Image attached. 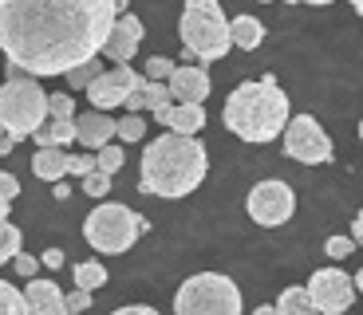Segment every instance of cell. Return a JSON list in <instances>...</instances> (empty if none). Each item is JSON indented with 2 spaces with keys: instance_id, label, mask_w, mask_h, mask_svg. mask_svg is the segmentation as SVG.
<instances>
[{
  "instance_id": "24",
  "label": "cell",
  "mask_w": 363,
  "mask_h": 315,
  "mask_svg": "<svg viewBox=\"0 0 363 315\" xmlns=\"http://www.w3.org/2000/svg\"><path fill=\"white\" fill-rule=\"evenodd\" d=\"M103 75V63L99 59H91V63H79L75 71H67V83H72V91H87L91 83Z\"/></svg>"
},
{
  "instance_id": "38",
  "label": "cell",
  "mask_w": 363,
  "mask_h": 315,
  "mask_svg": "<svg viewBox=\"0 0 363 315\" xmlns=\"http://www.w3.org/2000/svg\"><path fill=\"white\" fill-rule=\"evenodd\" d=\"M9 205H12V201L4 197V185H0V225H4V221H9Z\"/></svg>"
},
{
  "instance_id": "2",
  "label": "cell",
  "mask_w": 363,
  "mask_h": 315,
  "mask_svg": "<svg viewBox=\"0 0 363 315\" xmlns=\"http://www.w3.org/2000/svg\"><path fill=\"white\" fill-rule=\"evenodd\" d=\"M209 154L198 138L190 134H162L143 150V170H138V189L150 197H186L206 181Z\"/></svg>"
},
{
  "instance_id": "17",
  "label": "cell",
  "mask_w": 363,
  "mask_h": 315,
  "mask_svg": "<svg viewBox=\"0 0 363 315\" xmlns=\"http://www.w3.org/2000/svg\"><path fill=\"white\" fill-rule=\"evenodd\" d=\"M201 126H206V107H201V103H174V107H170L166 130H174V134H190V138H198Z\"/></svg>"
},
{
  "instance_id": "11",
  "label": "cell",
  "mask_w": 363,
  "mask_h": 315,
  "mask_svg": "<svg viewBox=\"0 0 363 315\" xmlns=\"http://www.w3.org/2000/svg\"><path fill=\"white\" fill-rule=\"evenodd\" d=\"M138 83H143V75H135V67H130V63H115L111 71H103L99 79L87 87V99H91V107H95V110L123 107Z\"/></svg>"
},
{
  "instance_id": "26",
  "label": "cell",
  "mask_w": 363,
  "mask_h": 315,
  "mask_svg": "<svg viewBox=\"0 0 363 315\" xmlns=\"http://www.w3.org/2000/svg\"><path fill=\"white\" fill-rule=\"evenodd\" d=\"M146 107L150 110H162V107H174V99H170V87H166L162 79H146Z\"/></svg>"
},
{
  "instance_id": "1",
  "label": "cell",
  "mask_w": 363,
  "mask_h": 315,
  "mask_svg": "<svg viewBox=\"0 0 363 315\" xmlns=\"http://www.w3.org/2000/svg\"><path fill=\"white\" fill-rule=\"evenodd\" d=\"M118 12L115 0H0V52L36 79L99 59Z\"/></svg>"
},
{
  "instance_id": "14",
  "label": "cell",
  "mask_w": 363,
  "mask_h": 315,
  "mask_svg": "<svg viewBox=\"0 0 363 315\" xmlns=\"http://www.w3.org/2000/svg\"><path fill=\"white\" fill-rule=\"evenodd\" d=\"M115 134H118V122H111L107 110L91 107L87 115H75V142L87 146V150H103Z\"/></svg>"
},
{
  "instance_id": "19",
  "label": "cell",
  "mask_w": 363,
  "mask_h": 315,
  "mask_svg": "<svg viewBox=\"0 0 363 315\" xmlns=\"http://www.w3.org/2000/svg\"><path fill=\"white\" fill-rule=\"evenodd\" d=\"M32 138L36 146H67L75 138V118H48Z\"/></svg>"
},
{
  "instance_id": "13",
  "label": "cell",
  "mask_w": 363,
  "mask_h": 315,
  "mask_svg": "<svg viewBox=\"0 0 363 315\" xmlns=\"http://www.w3.org/2000/svg\"><path fill=\"white\" fill-rule=\"evenodd\" d=\"M138 44H143V20L118 16L115 28H111V36H107V44H103V55H107L111 63H130L138 52Z\"/></svg>"
},
{
  "instance_id": "28",
  "label": "cell",
  "mask_w": 363,
  "mask_h": 315,
  "mask_svg": "<svg viewBox=\"0 0 363 315\" xmlns=\"http://www.w3.org/2000/svg\"><path fill=\"white\" fill-rule=\"evenodd\" d=\"M83 193H91V197H107L111 193V173H103V170H95V173H87L83 178Z\"/></svg>"
},
{
  "instance_id": "35",
  "label": "cell",
  "mask_w": 363,
  "mask_h": 315,
  "mask_svg": "<svg viewBox=\"0 0 363 315\" xmlns=\"http://www.w3.org/2000/svg\"><path fill=\"white\" fill-rule=\"evenodd\" d=\"M40 260H44L48 268H64V252H60V248H44V252H40Z\"/></svg>"
},
{
  "instance_id": "36",
  "label": "cell",
  "mask_w": 363,
  "mask_h": 315,
  "mask_svg": "<svg viewBox=\"0 0 363 315\" xmlns=\"http://www.w3.org/2000/svg\"><path fill=\"white\" fill-rule=\"evenodd\" d=\"M12 150H16V138H12L9 130H4V126H0V158H9Z\"/></svg>"
},
{
  "instance_id": "34",
  "label": "cell",
  "mask_w": 363,
  "mask_h": 315,
  "mask_svg": "<svg viewBox=\"0 0 363 315\" xmlns=\"http://www.w3.org/2000/svg\"><path fill=\"white\" fill-rule=\"evenodd\" d=\"M12 264H16V272H20L24 280H32V276H36V268H40V260H36V256H24V252H20V256H16Z\"/></svg>"
},
{
  "instance_id": "42",
  "label": "cell",
  "mask_w": 363,
  "mask_h": 315,
  "mask_svg": "<svg viewBox=\"0 0 363 315\" xmlns=\"http://www.w3.org/2000/svg\"><path fill=\"white\" fill-rule=\"evenodd\" d=\"M127 4H130V0H115V12H118V16H127Z\"/></svg>"
},
{
  "instance_id": "47",
  "label": "cell",
  "mask_w": 363,
  "mask_h": 315,
  "mask_svg": "<svg viewBox=\"0 0 363 315\" xmlns=\"http://www.w3.org/2000/svg\"><path fill=\"white\" fill-rule=\"evenodd\" d=\"M64 315H83V311H64Z\"/></svg>"
},
{
  "instance_id": "15",
  "label": "cell",
  "mask_w": 363,
  "mask_h": 315,
  "mask_svg": "<svg viewBox=\"0 0 363 315\" xmlns=\"http://www.w3.org/2000/svg\"><path fill=\"white\" fill-rule=\"evenodd\" d=\"M24 296H28L32 315H64L67 311V296L60 292V284H55V280L32 276V280H28V288H24Z\"/></svg>"
},
{
  "instance_id": "20",
  "label": "cell",
  "mask_w": 363,
  "mask_h": 315,
  "mask_svg": "<svg viewBox=\"0 0 363 315\" xmlns=\"http://www.w3.org/2000/svg\"><path fill=\"white\" fill-rule=\"evenodd\" d=\"M277 311L281 315H320L312 296H308V284L304 288H284L281 299H277Z\"/></svg>"
},
{
  "instance_id": "10",
  "label": "cell",
  "mask_w": 363,
  "mask_h": 315,
  "mask_svg": "<svg viewBox=\"0 0 363 315\" xmlns=\"http://www.w3.org/2000/svg\"><path fill=\"white\" fill-rule=\"evenodd\" d=\"M308 296L320 315H344L355 304V280L344 268H320L308 280Z\"/></svg>"
},
{
  "instance_id": "32",
  "label": "cell",
  "mask_w": 363,
  "mask_h": 315,
  "mask_svg": "<svg viewBox=\"0 0 363 315\" xmlns=\"http://www.w3.org/2000/svg\"><path fill=\"white\" fill-rule=\"evenodd\" d=\"M99 166H95V154H72V173L75 178H87V173H95Z\"/></svg>"
},
{
  "instance_id": "40",
  "label": "cell",
  "mask_w": 363,
  "mask_h": 315,
  "mask_svg": "<svg viewBox=\"0 0 363 315\" xmlns=\"http://www.w3.org/2000/svg\"><path fill=\"white\" fill-rule=\"evenodd\" d=\"M52 193H55V197H60V201H64L67 193H72V189H67V181H55V189H52Z\"/></svg>"
},
{
  "instance_id": "18",
  "label": "cell",
  "mask_w": 363,
  "mask_h": 315,
  "mask_svg": "<svg viewBox=\"0 0 363 315\" xmlns=\"http://www.w3.org/2000/svg\"><path fill=\"white\" fill-rule=\"evenodd\" d=\"M229 32H233V47H241V52H257L264 40V24L257 16H249V12L229 20Z\"/></svg>"
},
{
  "instance_id": "46",
  "label": "cell",
  "mask_w": 363,
  "mask_h": 315,
  "mask_svg": "<svg viewBox=\"0 0 363 315\" xmlns=\"http://www.w3.org/2000/svg\"><path fill=\"white\" fill-rule=\"evenodd\" d=\"M359 142H363V118H359Z\"/></svg>"
},
{
  "instance_id": "4",
  "label": "cell",
  "mask_w": 363,
  "mask_h": 315,
  "mask_svg": "<svg viewBox=\"0 0 363 315\" xmlns=\"http://www.w3.org/2000/svg\"><path fill=\"white\" fill-rule=\"evenodd\" d=\"M178 36H182V47L198 63H218L233 47V32H229V20L218 0H186L178 20Z\"/></svg>"
},
{
  "instance_id": "44",
  "label": "cell",
  "mask_w": 363,
  "mask_h": 315,
  "mask_svg": "<svg viewBox=\"0 0 363 315\" xmlns=\"http://www.w3.org/2000/svg\"><path fill=\"white\" fill-rule=\"evenodd\" d=\"M352 8H355V12H359V16H363V0H352Z\"/></svg>"
},
{
  "instance_id": "37",
  "label": "cell",
  "mask_w": 363,
  "mask_h": 315,
  "mask_svg": "<svg viewBox=\"0 0 363 315\" xmlns=\"http://www.w3.org/2000/svg\"><path fill=\"white\" fill-rule=\"evenodd\" d=\"M111 315H158V311L146 307V304H135V307H118V311H111Z\"/></svg>"
},
{
  "instance_id": "48",
  "label": "cell",
  "mask_w": 363,
  "mask_h": 315,
  "mask_svg": "<svg viewBox=\"0 0 363 315\" xmlns=\"http://www.w3.org/2000/svg\"><path fill=\"white\" fill-rule=\"evenodd\" d=\"M289 4H300V0H289Z\"/></svg>"
},
{
  "instance_id": "33",
  "label": "cell",
  "mask_w": 363,
  "mask_h": 315,
  "mask_svg": "<svg viewBox=\"0 0 363 315\" xmlns=\"http://www.w3.org/2000/svg\"><path fill=\"white\" fill-rule=\"evenodd\" d=\"M91 307V292L87 288H75L72 296H67V311H87Z\"/></svg>"
},
{
  "instance_id": "22",
  "label": "cell",
  "mask_w": 363,
  "mask_h": 315,
  "mask_svg": "<svg viewBox=\"0 0 363 315\" xmlns=\"http://www.w3.org/2000/svg\"><path fill=\"white\" fill-rule=\"evenodd\" d=\"M0 315H32L28 296L20 288H12L9 280H0Z\"/></svg>"
},
{
  "instance_id": "45",
  "label": "cell",
  "mask_w": 363,
  "mask_h": 315,
  "mask_svg": "<svg viewBox=\"0 0 363 315\" xmlns=\"http://www.w3.org/2000/svg\"><path fill=\"white\" fill-rule=\"evenodd\" d=\"M304 4H320V8H324V4H332V0H304Z\"/></svg>"
},
{
  "instance_id": "6",
  "label": "cell",
  "mask_w": 363,
  "mask_h": 315,
  "mask_svg": "<svg viewBox=\"0 0 363 315\" xmlns=\"http://www.w3.org/2000/svg\"><path fill=\"white\" fill-rule=\"evenodd\" d=\"M241 288L221 272H198L174 296V315H241Z\"/></svg>"
},
{
  "instance_id": "5",
  "label": "cell",
  "mask_w": 363,
  "mask_h": 315,
  "mask_svg": "<svg viewBox=\"0 0 363 315\" xmlns=\"http://www.w3.org/2000/svg\"><path fill=\"white\" fill-rule=\"evenodd\" d=\"M44 122H48V91L32 75L9 79L0 87V126L16 142L20 138H32Z\"/></svg>"
},
{
  "instance_id": "7",
  "label": "cell",
  "mask_w": 363,
  "mask_h": 315,
  "mask_svg": "<svg viewBox=\"0 0 363 315\" xmlns=\"http://www.w3.org/2000/svg\"><path fill=\"white\" fill-rule=\"evenodd\" d=\"M83 236L95 252L103 256H118V252H130L135 241L143 236V217L135 209L118 205V201H103L99 209H91L87 221H83Z\"/></svg>"
},
{
  "instance_id": "23",
  "label": "cell",
  "mask_w": 363,
  "mask_h": 315,
  "mask_svg": "<svg viewBox=\"0 0 363 315\" xmlns=\"http://www.w3.org/2000/svg\"><path fill=\"white\" fill-rule=\"evenodd\" d=\"M20 244H24V236H20V229L4 221V225H0V264L16 260V256H20Z\"/></svg>"
},
{
  "instance_id": "41",
  "label": "cell",
  "mask_w": 363,
  "mask_h": 315,
  "mask_svg": "<svg viewBox=\"0 0 363 315\" xmlns=\"http://www.w3.org/2000/svg\"><path fill=\"white\" fill-rule=\"evenodd\" d=\"M253 315H281V311H277V304H261Z\"/></svg>"
},
{
  "instance_id": "25",
  "label": "cell",
  "mask_w": 363,
  "mask_h": 315,
  "mask_svg": "<svg viewBox=\"0 0 363 315\" xmlns=\"http://www.w3.org/2000/svg\"><path fill=\"white\" fill-rule=\"evenodd\" d=\"M123 162H127V154H123V146H103V150H95V166H99L103 173H118L123 170Z\"/></svg>"
},
{
  "instance_id": "9",
  "label": "cell",
  "mask_w": 363,
  "mask_h": 315,
  "mask_svg": "<svg viewBox=\"0 0 363 315\" xmlns=\"http://www.w3.org/2000/svg\"><path fill=\"white\" fill-rule=\"evenodd\" d=\"M245 209L257 225L277 229V225H284V221H292V213H296V193H292V185H284V181H277V178L257 181V185L249 189Z\"/></svg>"
},
{
  "instance_id": "29",
  "label": "cell",
  "mask_w": 363,
  "mask_h": 315,
  "mask_svg": "<svg viewBox=\"0 0 363 315\" xmlns=\"http://www.w3.org/2000/svg\"><path fill=\"white\" fill-rule=\"evenodd\" d=\"M118 138H123V142H138V138H146L143 115H127V118H123V122H118Z\"/></svg>"
},
{
  "instance_id": "21",
  "label": "cell",
  "mask_w": 363,
  "mask_h": 315,
  "mask_svg": "<svg viewBox=\"0 0 363 315\" xmlns=\"http://www.w3.org/2000/svg\"><path fill=\"white\" fill-rule=\"evenodd\" d=\"M107 284V268L99 260H79L75 264V288H87V292H99Z\"/></svg>"
},
{
  "instance_id": "8",
  "label": "cell",
  "mask_w": 363,
  "mask_h": 315,
  "mask_svg": "<svg viewBox=\"0 0 363 315\" xmlns=\"http://www.w3.org/2000/svg\"><path fill=\"white\" fill-rule=\"evenodd\" d=\"M284 154L300 166H320L332 162V138L324 134V126L312 115H296L284 126Z\"/></svg>"
},
{
  "instance_id": "12",
  "label": "cell",
  "mask_w": 363,
  "mask_h": 315,
  "mask_svg": "<svg viewBox=\"0 0 363 315\" xmlns=\"http://www.w3.org/2000/svg\"><path fill=\"white\" fill-rule=\"evenodd\" d=\"M166 87H170L174 103H206L209 91H213V79H209V71L201 63H182V67H174Z\"/></svg>"
},
{
  "instance_id": "16",
  "label": "cell",
  "mask_w": 363,
  "mask_h": 315,
  "mask_svg": "<svg viewBox=\"0 0 363 315\" xmlns=\"http://www.w3.org/2000/svg\"><path fill=\"white\" fill-rule=\"evenodd\" d=\"M32 173H36L40 181H64L67 173H72V154L64 150V146H36V154H32Z\"/></svg>"
},
{
  "instance_id": "39",
  "label": "cell",
  "mask_w": 363,
  "mask_h": 315,
  "mask_svg": "<svg viewBox=\"0 0 363 315\" xmlns=\"http://www.w3.org/2000/svg\"><path fill=\"white\" fill-rule=\"evenodd\" d=\"M352 236H355V244H363V213L352 221Z\"/></svg>"
},
{
  "instance_id": "43",
  "label": "cell",
  "mask_w": 363,
  "mask_h": 315,
  "mask_svg": "<svg viewBox=\"0 0 363 315\" xmlns=\"http://www.w3.org/2000/svg\"><path fill=\"white\" fill-rule=\"evenodd\" d=\"M355 292H359V296H363V268L355 272Z\"/></svg>"
},
{
  "instance_id": "30",
  "label": "cell",
  "mask_w": 363,
  "mask_h": 315,
  "mask_svg": "<svg viewBox=\"0 0 363 315\" xmlns=\"http://www.w3.org/2000/svg\"><path fill=\"white\" fill-rule=\"evenodd\" d=\"M174 67H178V63L174 59H166V55H150V59H146V79H170L174 75Z\"/></svg>"
},
{
  "instance_id": "3",
  "label": "cell",
  "mask_w": 363,
  "mask_h": 315,
  "mask_svg": "<svg viewBox=\"0 0 363 315\" xmlns=\"http://www.w3.org/2000/svg\"><path fill=\"white\" fill-rule=\"evenodd\" d=\"M225 118L229 134H237L241 142H272V138L284 134L289 126V95L277 87L272 75H261V79H249V83H237L225 99Z\"/></svg>"
},
{
  "instance_id": "27",
  "label": "cell",
  "mask_w": 363,
  "mask_h": 315,
  "mask_svg": "<svg viewBox=\"0 0 363 315\" xmlns=\"http://www.w3.org/2000/svg\"><path fill=\"white\" fill-rule=\"evenodd\" d=\"M48 118H75V99L67 95H48Z\"/></svg>"
},
{
  "instance_id": "31",
  "label": "cell",
  "mask_w": 363,
  "mask_h": 315,
  "mask_svg": "<svg viewBox=\"0 0 363 315\" xmlns=\"http://www.w3.org/2000/svg\"><path fill=\"white\" fill-rule=\"evenodd\" d=\"M324 252L332 256V260H347V256L355 252V236H328Z\"/></svg>"
}]
</instances>
